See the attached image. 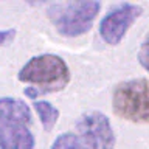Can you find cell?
Listing matches in <instances>:
<instances>
[{"label":"cell","instance_id":"6da1fadb","mask_svg":"<svg viewBox=\"0 0 149 149\" xmlns=\"http://www.w3.org/2000/svg\"><path fill=\"white\" fill-rule=\"evenodd\" d=\"M17 78L20 82L33 84L23 93L31 100H37V96L45 93L64 90L70 82V68L61 56L44 53L28 61L19 70Z\"/></svg>","mask_w":149,"mask_h":149},{"label":"cell","instance_id":"7a4b0ae2","mask_svg":"<svg viewBox=\"0 0 149 149\" xmlns=\"http://www.w3.org/2000/svg\"><path fill=\"white\" fill-rule=\"evenodd\" d=\"M112 107L126 121L149 124V81L137 78L120 82L112 95Z\"/></svg>","mask_w":149,"mask_h":149},{"label":"cell","instance_id":"3957f363","mask_svg":"<svg viewBox=\"0 0 149 149\" xmlns=\"http://www.w3.org/2000/svg\"><path fill=\"white\" fill-rule=\"evenodd\" d=\"M100 9L101 3L96 0L53 5L50 9V19L59 34L65 37H78L86 34L92 28Z\"/></svg>","mask_w":149,"mask_h":149},{"label":"cell","instance_id":"277c9868","mask_svg":"<svg viewBox=\"0 0 149 149\" xmlns=\"http://www.w3.org/2000/svg\"><path fill=\"white\" fill-rule=\"evenodd\" d=\"M79 138L86 149H113L115 132L109 116L102 112L92 110L78 120Z\"/></svg>","mask_w":149,"mask_h":149},{"label":"cell","instance_id":"5b68a950","mask_svg":"<svg viewBox=\"0 0 149 149\" xmlns=\"http://www.w3.org/2000/svg\"><path fill=\"white\" fill-rule=\"evenodd\" d=\"M143 9L135 3H120L113 6L100 22V36L109 45H118L127 34L132 23L141 16Z\"/></svg>","mask_w":149,"mask_h":149},{"label":"cell","instance_id":"8992f818","mask_svg":"<svg viewBox=\"0 0 149 149\" xmlns=\"http://www.w3.org/2000/svg\"><path fill=\"white\" fill-rule=\"evenodd\" d=\"M34 135L20 121L0 118V149H34Z\"/></svg>","mask_w":149,"mask_h":149},{"label":"cell","instance_id":"52a82bcc","mask_svg":"<svg viewBox=\"0 0 149 149\" xmlns=\"http://www.w3.org/2000/svg\"><path fill=\"white\" fill-rule=\"evenodd\" d=\"M0 118L20 121V123L30 126L31 124V110L30 106L25 101L17 100V98H0Z\"/></svg>","mask_w":149,"mask_h":149},{"label":"cell","instance_id":"ba28073f","mask_svg":"<svg viewBox=\"0 0 149 149\" xmlns=\"http://www.w3.org/2000/svg\"><path fill=\"white\" fill-rule=\"evenodd\" d=\"M33 107H34V110H36L37 116H39V120H40L42 126H44V129L47 130V132L53 130V127L56 126V123H58V120H59V115H61L59 110L56 109L51 102L42 101V100L34 101Z\"/></svg>","mask_w":149,"mask_h":149},{"label":"cell","instance_id":"9c48e42d","mask_svg":"<svg viewBox=\"0 0 149 149\" xmlns=\"http://www.w3.org/2000/svg\"><path fill=\"white\" fill-rule=\"evenodd\" d=\"M51 149H86V148H84L81 138L78 135L72 132H65L61 134L59 137H56V140L51 144Z\"/></svg>","mask_w":149,"mask_h":149},{"label":"cell","instance_id":"30bf717a","mask_svg":"<svg viewBox=\"0 0 149 149\" xmlns=\"http://www.w3.org/2000/svg\"><path fill=\"white\" fill-rule=\"evenodd\" d=\"M138 62L141 64V67L149 73V34L144 37V40L140 45L138 50Z\"/></svg>","mask_w":149,"mask_h":149},{"label":"cell","instance_id":"8fae6325","mask_svg":"<svg viewBox=\"0 0 149 149\" xmlns=\"http://www.w3.org/2000/svg\"><path fill=\"white\" fill-rule=\"evenodd\" d=\"M16 36V30H2L0 31V47L11 42Z\"/></svg>","mask_w":149,"mask_h":149}]
</instances>
